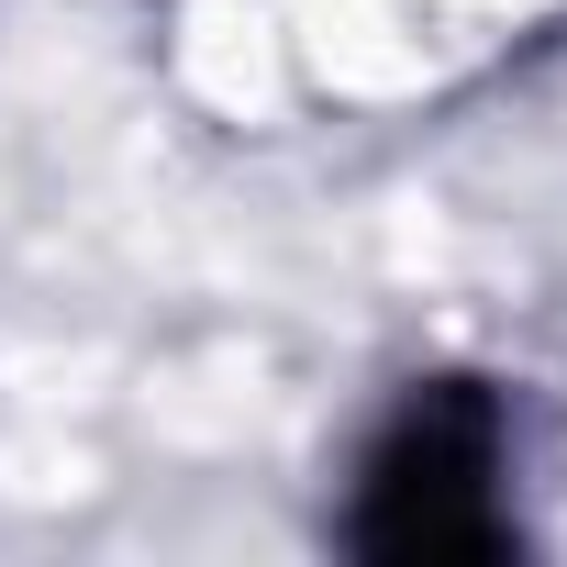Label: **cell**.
I'll return each instance as SVG.
<instances>
[{
  "mask_svg": "<svg viewBox=\"0 0 567 567\" xmlns=\"http://www.w3.org/2000/svg\"><path fill=\"white\" fill-rule=\"evenodd\" d=\"M357 556L379 567H489L523 545L512 523V412L478 379H423L368 467H357Z\"/></svg>",
  "mask_w": 567,
  "mask_h": 567,
  "instance_id": "1",
  "label": "cell"
}]
</instances>
